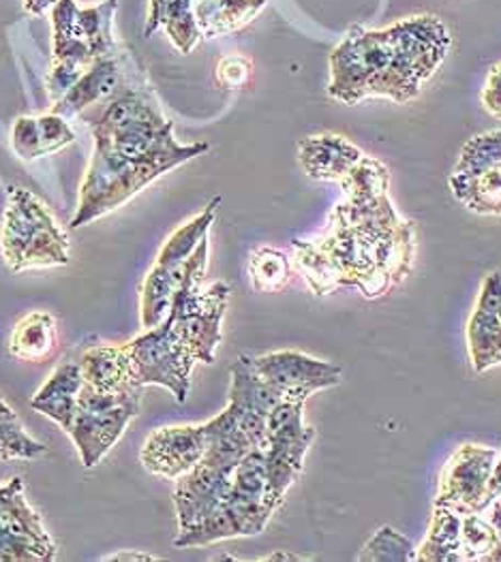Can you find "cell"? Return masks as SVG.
Masks as SVG:
<instances>
[{"label": "cell", "instance_id": "1", "mask_svg": "<svg viewBox=\"0 0 501 562\" xmlns=\"http://www.w3.org/2000/svg\"><path fill=\"white\" fill-rule=\"evenodd\" d=\"M338 184L343 201L334 205L324 234L293 240V263L320 297L338 286H356L376 300L410 277L416 225L394 210L390 169L374 157L365 155Z\"/></svg>", "mask_w": 501, "mask_h": 562}, {"label": "cell", "instance_id": "2", "mask_svg": "<svg viewBox=\"0 0 501 562\" xmlns=\"http://www.w3.org/2000/svg\"><path fill=\"white\" fill-rule=\"evenodd\" d=\"M135 65L133 58L121 88L101 103L103 110L86 116L94 148L71 221L74 229L114 212L167 171L209 153L204 142L182 146L174 139V122L164 116L146 76L137 81L144 71Z\"/></svg>", "mask_w": 501, "mask_h": 562}, {"label": "cell", "instance_id": "3", "mask_svg": "<svg viewBox=\"0 0 501 562\" xmlns=\"http://www.w3.org/2000/svg\"><path fill=\"white\" fill-rule=\"evenodd\" d=\"M450 47L448 26L428 13L381 31L354 26L331 54L329 94L345 105L365 99L412 103L446 63Z\"/></svg>", "mask_w": 501, "mask_h": 562}, {"label": "cell", "instance_id": "4", "mask_svg": "<svg viewBox=\"0 0 501 562\" xmlns=\"http://www.w3.org/2000/svg\"><path fill=\"white\" fill-rule=\"evenodd\" d=\"M209 266V238L200 241L180 286L174 293L166 319L125 342L135 381L142 387L159 385L176 402L187 401L196 363L214 362L221 345V323L230 302V284L202 286Z\"/></svg>", "mask_w": 501, "mask_h": 562}, {"label": "cell", "instance_id": "5", "mask_svg": "<svg viewBox=\"0 0 501 562\" xmlns=\"http://www.w3.org/2000/svg\"><path fill=\"white\" fill-rule=\"evenodd\" d=\"M116 7L119 0H105L90 9H80L76 0H58L52 9L54 56L47 90L54 103L65 97L97 60L121 49L112 35Z\"/></svg>", "mask_w": 501, "mask_h": 562}, {"label": "cell", "instance_id": "6", "mask_svg": "<svg viewBox=\"0 0 501 562\" xmlns=\"http://www.w3.org/2000/svg\"><path fill=\"white\" fill-rule=\"evenodd\" d=\"M0 257L15 274L42 268H63L71 261L67 234L58 227L47 205L29 189H7Z\"/></svg>", "mask_w": 501, "mask_h": 562}, {"label": "cell", "instance_id": "7", "mask_svg": "<svg viewBox=\"0 0 501 562\" xmlns=\"http://www.w3.org/2000/svg\"><path fill=\"white\" fill-rule=\"evenodd\" d=\"M219 205H221V198H214L198 216L180 225L162 246L153 268L148 270V274L144 277V282L140 286L142 329H153L166 319L174 293L187 272L191 255L196 252L200 241L209 238L210 227L216 218Z\"/></svg>", "mask_w": 501, "mask_h": 562}, {"label": "cell", "instance_id": "8", "mask_svg": "<svg viewBox=\"0 0 501 562\" xmlns=\"http://www.w3.org/2000/svg\"><path fill=\"white\" fill-rule=\"evenodd\" d=\"M142 396L144 390L101 392L84 381L67 435L76 445L86 469H94L123 439L126 426L140 415Z\"/></svg>", "mask_w": 501, "mask_h": 562}, {"label": "cell", "instance_id": "9", "mask_svg": "<svg viewBox=\"0 0 501 562\" xmlns=\"http://www.w3.org/2000/svg\"><path fill=\"white\" fill-rule=\"evenodd\" d=\"M268 445L264 449L268 492L277 507L283 505L288 490L300 480L315 430L304 424V402L279 401L266 422Z\"/></svg>", "mask_w": 501, "mask_h": 562}, {"label": "cell", "instance_id": "10", "mask_svg": "<svg viewBox=\"0 0 501 562\" xmlns=\"http://www.w3.org/2000/svg\"><path fill=\"white\" fill-rule=\"evenodd\" d=\"M56 543L24 494V480L0 482V562L56 561Z\"/></svg>", "mask_w": 501, "mask_h": 562}, {"label": "cell", "instance_id": "11", "mask_svg": "<svg viewBox=\"0 0 501 562\" xmlns=\"http://www.w3.org/2000/svg\"><path fill=\"white\" fill-rule=\"evenodd\" d=\"M498 456L491 447L460 445L439 475L433 507H446L460 516L480 514V503Z\"/></svg>", "mask_w": 501, "mask_h": 562}, {"label": "cell", "instance_id": "12", "mask_svg": "<svg viewBox=\"0 0 501 562\" xmlns=\"http://www.w3.org/2000/svg\"><path fill=\"white\" fill-rule=\"evenodd\" d=\"M257 374L286 401L307 402L315 392L334 387L343 381L336 363L311 358L300 351H272L253 358Z\"/></svg>", "mask_w": 501, "mask_h": 562}, {"label": "cell", "instance_id": "13", "mask_svg": "<svg viewBox=\"0 0 501 562\" xmlns=\"http://www.w3.org/2000/svg\"><path fill=\"white\" fill-rule=\"evenodd\" d=\"M207 453L204 424L164 426L148 435L142 445L140 462L157 477L176 482L189 473Z\"/></svg>", "mask_w": 501, "mask_h": 562}, {"label": "cell", "instance_id": "14", "mask_svg": "<svg viewBox=\"0 0 501 562\" xmlns=\"http://www.w3.org/2000/svg\"><path fill=\"white\" fill-rule=\"evenodd\" d=\"M230 402L227 406L238 417L255 449H266V422L272 406L281 398L255 370L253 358L241 356L230 368Z\"/></svg>", "mask_w": 501, "mask_h": 562}, {"label": "cell", "instance_id": "15", "mask_svg": "<svg viewBox=\"0 0 501 562\" xmlns=\"http://www.w3.org/2000/svg\"><path fill=\"white\" fill-rule=\"evenodd\" d=\"M465 338L476 374L501 366V272L485 277L467 322Z\"/></svg>", "mask_w": 501, "mask_h": 562}, {"label": "cell", "instance_id": "16", "mask_svg": "<svg viewBox=\"0 0 501 562\" xmlns=\"http://www.w3.org/2000/svg\"><path fill=\"white\" fill-rule=\"evenodd\" d=\"M232 477L234 471H225L204 460L178 477L174 487L178 530L202 522L214 509H219L230 494Z\"/></svg>", "mask_w": 501, "mask_h": 562}, {"label": "cell", "instance_id": "17", "mask_svg": "<svg viewBox=\"0 0 501 562\" xmlns=\"http://www.w3.org/2000/svg\"><path fill=\"white\" fill-rule=\"evenodd\" d=\"M131 60L133 56H129V52L121 54V49L97 60L82 78L74 83V88L54 103L52 114L71 121L112 99L125 80Z\"/></svg>", "mask_w": 501, "mask_h": 562}, {"label": "cell", "instance_id": "18", "mask_svg": "<svg viewBox=\"0 0 501 562\" xmlns=\"http://www.w3.org/2000/svg\"><path fill=\"white\" fill-rule=\"evenodd\" d=\"M365 153L336 133L304 137L298 144V161L304 173L322 182H341Z\"/></svg>", "mask_w": 501, "mask_h": 562}, {"label": "cell", "instance_id": "19", "mask_svg": "<svg viewBox=\"0 0 501 562\" xmlns=\"http://www.w3.org/2000/svg\"><path fill=\"white\" fill-rule=\"evenodd\" d=\"M74 142H76V133L69 121L52 112L40 119L22 116L11 128V146L18 153V157L24 161H35L47 155H54Z\"/></svg>", "mask_w": 501, "mask_h": 562}, {"label": "cell", "instance_id": "20", "mask_svg": "<svg viewBox=\"0 0 501 562\" xmlns=\"http://www.w3.org/2000/svg\"><path fill=\"white\" fill-rule=\"evenodd\" d=\"M82 383V363L63 362L60 366H56L54 372L47 376V381L40 387V392L33 396L31 406L37 413L49 417L52 422H56L63 428V432L67 435V430L74 422V415H76Z\"/></svg>", "mask_w": 501, "mask_h": 562}, {"label": "cell", "instance_id": "21", "mask_svg": "<svg viewBox=\"0 0 501 562\" xmlns=\"http://www.w3.org/2000/svg\"><path fill=\"white\" fill-rule=\"evenodd\" d=\"M9 356L20 362L43 363L60 349V327L52 313L33 311L24 315L9 334Z\"/></svg>", "mask_w": 501, "mask_h": 562}, {"label": "cell", "instance_id": "22", "mask_svg": "<svg viewBox=\"0 0 501 562\" xmlns=\"http://www.w3.org/2000/svg\"><path fill=\"white\" fill-rule=\"evenodd\" d=\"M84 381L101 392L144 390L133 374L125 345H97L82 358Z\"/></svg>", "mask_w": 501, "mask_h": 562}, {"label": "cell", "instance_id": "23", "mask_svg": "<svg viewBox=\"0 0 501 562\" xmlns=\"http://www.w3.org/2000/svg\"><path fill=\"white\" fill-rule=\"evenodd\" d=\"M268 0H193V13L204 40L232 35L250 24Z\"/></svg>", "mask_w": 501, "mask_h": 562}, {"label": "cell", "instance_id": "24", "mask_svg": "<svg viewBox=\"0 0 501 562\" xmlns=\"http://www.w3.org/2000/svg\"><path fill=\"white\" fill-rule=\"evenodd\" d=\"M460 520L463 516L433 507V518L424 541L416 548L417 562H463L460 557Z\"/></svg>", "mask_w": 501, "mask_h": 562}, {"label": "cell", "instance_id": "25", "mask_svg": "<svg viewBox=\"0 0 501 562\" xmlns=\"http://www.w3.org/2000/svg\"><path fill=\"white\" fill-rule=\"evenodd\" d=\"M448 187L453 198L469 212L501 216V162L474 178L450 176Z\"/></svg>", "mask_w": 501, "mask_h": 562}, {"label": "cell", "instance_id": "26", "mask_svg": "<svg viewBox=\"0 0 501 562\" xmlns=\"http://www.w3.org/2000/svg\"><path fill=\"white\" fill-rule=\"evenodd\" d=\"M250 286L257 293H277L292 281V261L283 250L259 246L249 257Z\"/></svg>", "mask_w": 501, "mask_h": 562}, {"label": "cell", "instance_id": "27", "mask_svg": "<svg viewBox=\"0 0 501 562\" xmlns=\"http://www.w3.org/2000/svg\"><path fill=\"white\" fill-rule=\"evenodd\" d=\"M463 562H501V543L493 524L482 514H465L460 520Z\"/></svg>", "mask_w": 501, "mask_h": 562}, {"label": "cell", "instance_id": "28", "mask_svg": "<svg viewBox=\"0 0 501 562\" xmlns=\"http://www.w3.org/2000/svg\"><path fill=\"white\" fill-rule=\"evenodd\" d=\"M501 162V128L487 131L467 139L460 148L459 161L450 176L474 178Z\"/></svg>", "mask_w": 501, "mask_h": 562}, {"label": "cell", "instance_id": "29", "mask_svg": "<svg viewBox=\"0 0 501 562\" xmlns=\"http://www.w3.org/2000/svg\"><path fill=\"white\" fill-rule=\"evenodd\" d=\"M360 562H412L416 561V546L410 537L401 535L392 526H381L363 546Z\"/></svg>", "mask_w": 501, "mask_h": 562}, {"label": "cell", "instance_id": "30", "mask_svg": "<svg viewBox=\"0 0 501 562\" xmlns=\"http://www.w3.org/2000/svg\"><path fill=\"white\" fill-rule=\"evenodd\" d=\"M47 447L35 441L18 415H0V460H40Z\"/></svg>", "mask_w": 501, "mask_h": 562}, {"label": "cell", "instance_id": "31", "mask_svg": "<svg viewBox=\"0 0 501 562\" xmlns=\"http://www.w3.org/2000/svg\"><path fill=\"white\" fill-rule=\"evenodd\" d=\"M250 76H253V60L243 54L223 56L214 69V80L225 90L245 88L250 81Z\"/></svg>", "mask_w": 501, "mask_h": 562}, {"label": "cell", "instance_id": "32", "mask_svg": "<svg viewBox=\"0 0 501 562\" xmlns=\"http://www.w3.org/2000/svg\"><path fill=\"white\" fill-rule=\"evenodd\" d=\"M480 101L491 119L501 121V63L491 67V71L487 76V83L480 94Z\"/></svg>", "mask_w": 501, "mask_h": 562}, {"label": "cell", "instance_id": "33", "mask_svg": "<svg viewBox=\"0 0 501 562\" xmlns=\"http://www.w3.org/2000/svg\"><path fill=\"white\" fill-rule=\"evenodd\" d=\"M501 498V456H498L496 464H493V471L489 475V482H487V490H485V496H482V503H480V514H485L496 501Z\"/></svg>", "mask_w": 501, "mask_h": 562}, {"label": "cell", "instance_id": "34", "mask_svg": "<svg viewBox=\"0 0 501 562\" xmlns=\"http://www.w3.org/2000/svg\"><path fill=\"white\" fill-rule=\"evenodd\" d=\"M58 0H24V9L31 13V15H37L43 18L49 9L56 7Z\"/></svg>", "mask_w": 501, "mask_h": 562}, {"label": "cell", "instance_id": "35", "mask_svg": "<svg viewBox=\"0 0 501 562\" xmlns=\"http://www.w3.org/2000/svg\"><path fill=\"white\" fill-rule=\"evenodd\" d=\"M105 561H159V557H153V554H114V557H108Z\"/></svg>", "mask_w": 501, "mask_h": 562}, {"label": "cell", "instance_id": "36", "mask_svg": "<svg viewBox=\"0 0 501 562\" xmlns=\"http://www.w3.org/2000/svg\"><path fill=\"white\" fill-rule=\"evenodd\" d=\"M491 516H489V522L493 524V528H496V532H498V537H500L501 543V501H496L491 507Z\"/></svg>", "mask_w": 501, "mask_h": 562}, {"label": "cell", "instance_id": "37", "mask_svg": "<svg viewBox=\"0 0 501 562\" xmlns=\"http://www.w3.org/2000/svg\"><path fill=\"white\" fill-rule=\"evenodd\" d=\"M259 561H304V559H302V557H298V554H290V552L279 550V552H275V554H270V557H264V559H259Z\"/></svg>", "mask_w": 501, "mask_h": 562}, {"label": "cell", "instance_id": "38", "mask_svg": "<svg viewBox=\"0 0 501 562\" xmlns=\"http://www.w3.org/2000/svg\"><path fill=\"white\" fill-rule=\"evenodd\" d=\"M167 0H151V13H148V22L146 24H151L159 13H162V9L166 7Z\"/></svg>", "mask_w": 501, "mask_h": 562}, {"label": "cell", "instance_id": "39", "mask_svg": "<svg viewBox=\"0 0 501 562\" xmlns=\"http://www.w3.org/2000/svg\"><path fill=\"white\" fill-rule=\"evenodd\" d=\"M0 415H15V411L7 402L2 401V396H0Z\"/></svg>", "mask_w": 501, "mask_h": 562}]
</instances>
